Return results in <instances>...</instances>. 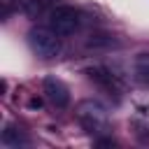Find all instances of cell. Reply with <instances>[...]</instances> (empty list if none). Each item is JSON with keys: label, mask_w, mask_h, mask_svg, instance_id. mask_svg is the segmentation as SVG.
Instances as JSON below:
<instances>
[{"label": "cell", "mask_w": 149, "mask_h": 149, "mask_svg": "<svg viewBox=\"0 0 149 149\" xmlns=\"http://www.w3.org/2000/svg\"><path fill=\"white\" fill-rule=\"evenodd\" d=\"M77 119L88 133H105L109 126V114L98 100H84L77 107Z\"/></svg>", "instance_id": "6da1fadb"}, {"label": "cell", "mask_w": 149, "mask_h": 149, "mask_svg": "<svg viewBox=\"0 0 149 149\" xmlns=\"http://www.w3.org/2000/svg\"><path fill=\"white\" fill-rule=\"evenodd\" d=\"M28 44H30V49H33L37 56H42V58H54V56L61 54V35H58L56 30H51V28H42V26L30 28V33H28Z\"/></svg>", "instance_id": "7a4b0ae2"}, {"label": "cell", "mask_w": 149, "mask_h": 149, "mask_svg": "<svg viewBox=\"0 0 149 149\" xmlns=\"http://www.w3.org/2000/svg\"><path fill=\"white\" fill-rule=\"evenodd\" d=\"M49 28L56 30L61 37L74 35L77 28H79V12L74 7H68V5L51 9V14H49Z\"/></svg>", "instance_id": "3957f363"}, {"label": "cell", "mask_w": 149, "mask_h": 149, "mask_svg": "<svg viewBox=\"0 0 149 149\" xmlns=\"http://www.w3.org/2000/svg\"><path fill=\"white\" fill-rule=\"evenodd\" d=\"M42 88H44L47 100H49L54 107L63 109V107L70 105V91H68V86H65L61 79H56V77H44Z\"/></svg>", "instance_id": "277c9868"}, {"label": "cell", "mask_w": 149, "mask_h": 149, "mask_svg": "<svg viewBox=\"0 0 149 149\" xmlns=\"http://www.w3.org/2000/svg\"><path fill=\"white\" fill-rule=\"evenodd\" d=\"M88 77H91L95 84H100V86H105L107 91H112V93L119 91V81H116V77H114L107 68H91V70H88Z\"/></svg>", "instance_id": "5b68a950"}, {"label": "cell", "mask_w": 149, "mask_h": 149, "mask_svg": "<svg viewBox=\"0 0 149 149\" xmlns=\"http://www.w3.org/2000/svg\"><path fill=\"white\" fill-rule=\"evenodd\" d=\"M0 140H2V144H5V147H12V149H19V147L28 144V137H26L16 126H5V130H2Z\"/></svg>", "instance_id": "8992f818"}, {"label": "cell", "mask_w": 149, "mask_h": 149, "mask_svg": "<svg viewBox=\"0 0 149 149\" xmlns=\"http://www.w3.org/2000/svg\"><path fill=\"white\" fill-rule=\"evenodd\" d=\"M133 70L140 79H149V54H140L133 61Z\"/></svg>", "instance_id": "52a82bcc"}, {"label": "cell", "mask_w": 149, "mask_h": 149, "mask_svg": "<svg viewBox=\"0 0 149 149\" xmlns=\"http://www.w3.org/2000/svg\"><path fill=\"white\" fill-rule=\"evenodd\" d=\"M19 9H21L26 16L35 19V16L42 12V0H19Z\"/></svg>", "instance_id": "ba28073f"}, {"label": "cell", "mask_w": 149, "mask_h": 149, "mask_svg": "<svg viewBox=\"0 0 149 149\" xmlns=\"http://www.w3.org/2000/svg\"><path fill=\"white\" fill-rule=\"evenodd\" d=\"M114 40L112 37H107V35H95L93 40H88V47H107V44H112Z\"/></svg>", "instance_id": "9c48e42d"}, {"label": "cell", "mask_w": 149, "mask_h": 149, "mask_svg": "<svg viewBox=\"0 0 149 149\" xmlns=\"http://www.w3.org/2000/svg\"><path fill=\"white\" fill-rule=\"evenodd\" d=\"M137 128H140V130H137V137H140L142 142H149V126H147V123H137Z\"/></svg>", "instance_id": "30bf717a"}, {"label": "cell", "mask_w": 149, "mask_h": 149, "mask_svg": "<svg viewBox=\"0 0 149 149\" xmlns=\"http://www.w3.org/2000/svg\"><path fill=\"white\" fill-rule=\"evenodd\" d=\"M28 107H30V109H40V107H42V100H40V98H33V100L28 102Z\"/></svg>", "instance_id": "8fae6325"}, {"label": "cell", "mask_w": 149, "mask_h": 149, "mask_svg": "<svg viewBox=\"0 0 149 149\" xmlns=\"http://www.w3.org/2000/svg\"><path fill=\"white\" fill-rule=\"evenodd\" d=\"M95 144H100V147H114V140H98Z\"/></svg>", "instance_id": "7c38bea8"}]
</instances>
